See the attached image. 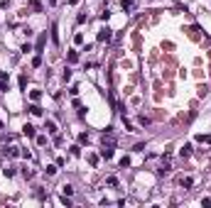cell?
I'll list each match as a JSON object with an SVG mask.
<instances>
[{"label": "cell", "instance_id": "1", "mask_svg": "<svg viewBox=\"0 0 211 208\" xmlns=\"http://www.w3.org/2000/svg\"><path fill=\"white\" fill-rule=\"evenodd\" d=\"M110 29L108 27H103V29H98V42H110Z\"/></svg>", "mask_w": 211, "mask_h": 208}, {"label": "cell", "instance_id": "2", "mask_svg": "<svg viewBox=\"0 0 211 208\" xmlns=\"http://www.w3.org/2000/svg\"><path fill=\"white\" fill-rule=\"evenodd\" d=\"M44 44H47V34H40V39H37V47H34V51H37V54H42Z\"/></svg>", "mask_w": 211, "mask_h": 208}, {"label": "cell", "instance_id": "3", "mask_svg": "<svg viewBox=\"0 0 211 208\" xmlns=\"http://www.w3.org/2000/svg\"><path fill=\"white\" fill-rule=\"evenodd\" d=\"M101 157H103V159H113V147H110V144H103Z\"/></svg>", "mask_w": 211, "mask_h": 208}, {"label": "cell", "instance_id": "4", "mask_svg": "<svg viewBox=\"0 0 211 208\" xmlns=\"http://www.w3.org/2000/svg\"><path fill=\"white\" fill-rule=\"evenodd\" d=\"M22 135H27V137H34V125L25 123V125H22Z\"/></svg>", "mask_w": 211, "mask_h": 208}, {"label": "cell", "instance_id": "5", "mask_svg": "<svg viewBox=\"0 0 211 208\" xmlns=\"http://www.w3.org/2000/svg\"><path fill=\"white\" fill-rule=\"evenodd\" d=\"M179 157H182V159H187V157H191V144H184V147L179 149Z\"/></svg>", "mask_w": 211, "mask_h": 208}, {"label": "cell", "instance_id": "6", "mask_svg": "<svg viewBox=\"0 0 211 208\" xmlns=\"http://www.w3.org/2000/svg\"><path fill=\"white\" fill-rule=\"evenodd\" d=\"M44 127H47L49 135H54V132H56V123H54V120H47V123H44Z\"/></svg>", "mask_w": 211, "mask_h": 208}, {"label": "cell", "instance_id": "7", "mask_svg": "<svg viewBox=\"0 0 211 208\" xmlns=\"http://www.w3.org/2000/svg\"><path fill=\"white\" fill-rule=\"evenodd\" d=\"M66 61L69 64H76V61H79V51H69L66 54Z\"/></svg>", "mask_w": 211, "mask_h": 208}, {"label": "cell", "instance_id": "8", "mask_svg": "<svg viewBox=\"0 0 211 208\" xmlns=\"http://www.w3.org/2000/svg\"><path fill=\"white\" fill-rule=\"evenodd\" d=\"M120 8L123 10H133L135 8V0H120Z\"/></svg>", "mask_w": 211, "mask_h": 208}, {"label": "cell", "instance_id": "9", "mask_svg": "<svg viewBox=\"0 0 211 208\" xmlns=\"http://www.w3.org/2000/svg\"><path fill=\"white\" fill-rule=\"evenodd\" d=\"M62 194H64V196H74V186H71V184H64V186H62Z\"/></svg>", "mask_w": 211, "mask_h": 208}, {"label": "cell", "instance_id": "10", "mask_svg": "<svg viewBox=\"0 0 211 208\" xmlns=\"http://www.w3.org/2000/svg\"><path fill=\"white\" fill-rule=\"evenodd\" d=\"M191 186H194V179H191V176H184V179H182V188H191Z\"/></svg>", "mask_w": 211, "mask_h": 208}, {"label": "cell", "instance_id": "11", "mask_svg": "<svg viewBox=\"0 0 211 208\" xmlns=\"http://www.w3.org/2000/svg\"><path fill=\"white\" fill-rule=\"evenodd\" d=\"M30 8L34 12H42V3H40V0H30Z\"/></svg>", "mask_w": 211, "mask_h": 208}, {"label": "cell", "instance_id": "12", "mask_svg": "<svg viewBox=\"0 0 211 208\" xmlns=\"http://www.w3.org/2000/svg\"><path fill=\"white\" fill-rule=\"evenodd\" d=\"M3 152H5L8 157H17V154H20V152H17V147H5Z\"/></svg>", "mask_w": 211, "mask_h": 208}, {"label": "cell", "instance_id": "13", "mask_svg": "<svg viewBox=\"0 0 211 208\" xmlns=\"http://www.w3.org/2000/svg\"><path fill=\"white\" fill-rule=\"evenodd\" d=\"M56 169H59L56 164H49V166L44 169V174H47V176H54V174H56Z\"/></svg>", "mask_w": 211, "mask_h": 208}, {"label": "cell", "instance_id": "14", "mask_svg": "<svg viewBox=\"0 0 211 208\" xmlns=\"http://www.w3.org/2000/svg\"><path fill=\"white\" fill-rule=\"evenodd\" d=\"M27 110L32 113V115H42V108H40V105H34V103H32V105H30Z\"/></svg>", "mask_w": 211, "mask_h": 208}, {"label": "cell", "instance_id": "15", "mask_svg": "<svg viewBox=\"0 0 211 208\" xmlns=\"http://www.w3.org/2000/svg\"><path fill=\"white\" fill-rule=\"evenodd\" d=\"M106 184H108L110 188H116V186H118V179H116V176H108V179H106Z\"/></svg>", "mask_w": 211, "mask_h": 208}, {"label": "cell", "instance_id": "16", "mask_svg": "<svg viewBox=\"0 0 211 208\" xmlns=\"http://www.w3.org/2000/svg\"><path fill=\"white\" fill-rule=\"evenodd\" d=\"M69 152H71L74 157H79V154H81V147H79V144H71V149H69Z\"/></svg>", "mask_w": 211, "mask_h": 208}, {"label": "cell", "instance_id": "17", "mask_svg": "<svg viewBox=\"0 0 211 208\" xmlns=\"http://www.w3.org/2000/svg\"><path fill=\"white\" fill-rule=\"evenodd\" d=\"M32 66H34V69H37V66H42V54H37L34 59H32Z\"/></svg>", "mask_w": 211, "mask_h": 208}, {"label": "cell", "instance_id": "18", "mask_svg": "<svg viewBox=\"0 0 211 208\" xmlns=\"http://www.w3.org/2000/svg\"><path fill=\"white\" fill-rule=\"evenodd\" d=\"M52 39L59 42V32H56V25H52Z\"/></svg>", "mask_w": 211, "mask_h": 208}, {"label": "cell", "instance_id": "19", "mask_svg": "<svg viewBox=\"0 0 211 208\" xmlns=\"http://www.w3.org/2000/svg\"><path fill=\"white\" fill-rule=\"evenodd\" d=\"M62 79H64V81H71V69H64V73H62Z\"/></svg>", "mask_w": 211, "mask_h": 208}, {"label": "cell", "instance_id": "20", "mask_svg": "<svg viewBox=\"0 0 211 208\" xmlns=\"http://www.w3.org/2000/svg\"><path fill=\"white\" fill-rule=\"evenodd\" d=\"M79 142H81V144H88V135H86V132H81V135H79Z\"/></svg>", "mask_w": 211, "mask_h": 208}, {"label": "cell", "instance_id": "21", "mask_svg": "<svg viewBox=\"0 0 211 208\" xmlns=\"http://www.w3.org/2000/svg\"><path fill=\"white\" fill-rule=\"evenodd\" d=\"M40 96H42L40 91H32V93H30V98H32V101H40Z\"/></svg>", "mask_w": 211, "mask_h": 208}, {"label": "cell", "instance_id": "22", "mask_svg": "<svg viewBox=\"0 0 211 208\" xmlns=\"http://www.w3.org/2000/svg\"><path fill=\"white\" fill-rule=\"evenodd\" d=\"M120 166H123V169L130 166V157H123V159H120Z\"/></svg>", "mask_w": 211, "mask_h": 208}, {"label": "cell", "instance_id": "23", "mask_svg": "<svg viewBox=\"0 0 211 208\" xmlns=\"http://www.w3.org/2000/svg\"><path fill=\"white\" fill-rule=\"evenodd\" d=\"M135 152H145V142H138L135 144Z\"/></svg>", "mask_w": 211, "mask_h": 208}, {"label": "cell", "instance_id": "24", "mask_svg": "<svg viewBox=\"0 0 211 208\" xmlns=\"http://www.w3.org/2000/svg\"><path fill=\"white\" fill-rule=\"evenodd\" d=\"M22 51H25V54H30V51H32V44H30V42H27V44H22Z\"/></svg>", "mask_w": 211, "mask_h": 208}, {"label": "cell", "instance_id": "25", "mask_svg": "<svg viewBox=\"0 0 211 208\" xmlns=\"http://www.w3.org/2000/svg\"><path fill=\"white\" fill-rule=\"evenodd\" d=\"M0 91H3V93H8V81H0Z\"/></svg>", "mask_w": 211, "mask_h": 208}, {"label": "cell", "instance_id": "26", "mask_svg": "<svg viewBox=\"0 0 211 208\" xmlns=\"http://www.w3.org/2000/svg\"><path fill=\"white\" fill-rule=\"evenodd\" d=\"M0 81H8V71H0Z\"/></svg>", "mask_w": 211, "mask_h": 208}]
</instances>
